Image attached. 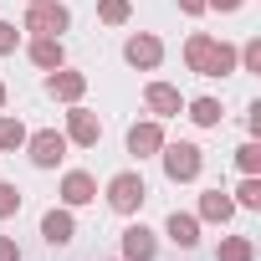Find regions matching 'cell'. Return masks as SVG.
I'll list each match as a JSON object with an SVG mask.
<instances>
[{"label": "cell", "mask_w": 261, "mask_h": 261, "mask_svg": "<svg viewBox=\"0 0 261 261\" xmlns=\"http://www.w3.org/2000/svg\"><path fill=\"white\" fill-rule=\"evenodd\" d=\"M185 62H190V72H200V77H230V72H236V46H230V41H215V36H205V31H195V36L185 41Z\"/></svg>", "instance_id": "cell-1"}, {"label": "cell", "mask_w": 261, "mask_h": 261, "mask_svg": "<svg viewBox=\"0 0 261 261\" xmlns=\"http://www.w3.org/2000/svg\"><path fill=\"white\" fill-rule=\"evenodd\" d=\"M159 154H164V174H169L174 185H190V179H200V169H205V154H200L195 144H164Z\"/></svg>", "instance_id": "cell-2"}, {"label": "cell", "mask_w": 261, "mask_h": 261, "mask_svg": "<svg viewBox=\"0 0 261 261\" xmlns=\"http://www.w3.org/2000/svg\"><path fill=\"white\" fill-rule=\"evenodd\" d=\"M144 200H149V190H144V174L123 169V174H113V179H108V205H113L118 215H134Z\"/></svg>", "instance_id": "cell-3"}, {"label": "cell", "mask_w": 261, "mask_h": 261, "mask_svg": "<svg viewBox=\"0 0 261 261\" xmlns=\"http://www.w3.org/2000/svg\"><path fill=\"white\" fill-rule=\"evenodd\" d=\"M67 21H72V11L57 6V0H36L26 11V31H36V36H57V31H67Z\"/></svg>", "instance_id": "cell-4"}, {"label": "cell", "mask_w": 261, "mask_h": 261, "mask_svg": "<svg viewBox=\"0 0 261 261\" xmlns=\"http://www.w3.org/2000/svg\"><path fill=\"white\" fill-rule=\"evenodd\" d=\"M26 144H31V164L36 169H57L67 159V134H57V128H41V134H31Z\"/></svg>", "instance_id": "cell-5"}, {"label": "cell", "mask_w": 261, "mask_h": 261, "mask_svg": "<svg viewBox=\"0 0 261 261\" xmlns=\"http://www.w3.org/2000/svg\"><path fill=\"white\" fill-rule=\"evenodd\" d=\"M123 57H128V67H139V72H154V67L164 62V41L144 31V36H134V41L123 46Z\"/></svg>", "instance_id": "cell-6"}, {"label": "cell", "mask_w": 261, "mask_h": 261, "mask_svg": "<svg viewBox=\"0 0 261 261\" xmlns=\"http://www.w3.org/2000/svg\"><path fill=\"white\" fill-rule=\"evenodd\" d=\"M67 139H72V144H82V149H92V144L102 139V123H97V113H87V108H72V113H67Z\"/></svg>", "instance_id": "cell-7"}, {"label": "cell", "mask_w": 261, "mask_h": 261, "mask_svg": "<svg viewBox=\"0 0 261 261\" xmlns=\"http://www.w3.org/2000/svg\"><path fill=\"white\" fill-rule=\"evenodd\" d=\"M159 256V241L149 225H128L123 230V261H154Z\"/></svg>", "instance_id": "cell-8"}, {"label": "cell", "mask_w": 261, "mask_h": 261, "mask_svg": "<svg viewBox=\"0 0 261 261\" xmlns=\"http://www.w3.org/2000/svg\"><path fill=\"white\" fill-rule=\"evenodd\" d=\"M144 102H149V113H154V118H174V113L185 108L179 87H169V82H149V87H144Z\"/></svg>", "instance_id": "cell-9"}, {"label": "cell", "mask_w": 261, "mask_h": 261, "mask_svg": "<svg viewBox=\"0 0 261 261\" xmlns=\"http://www.w3.org/2000/svg\"><path fill=\"white\" fill-rule=\"evenodd\" d=\"M164 149V128H159V118L154 123H134V128H128V154H159Z\"/></svg>", "instance_id": "cell-10"}, {"label": "cell", "mask_w": 261, "mask_h": 261, "mask_svg": "<svg viewBox=\"0 0 261 261\" xmlns=\"http://www.w3.org/2000/svg\"><path fill=\"white\" fill-rule=\"evenodd\" d=\"M31 62H36L41 72H57V67L67 62V51H62V36H36V41H31Z\"/></svg>", "instance_id": "cell-11"}, {"label": "cell", "mask_w": 261, "mask_h": 261, "mask_svg": "<svg viewBox=\"0 0 261 261\" xmlns=\"http://www.w3.org/2000/svg\"><path fill=\"white\" fill-rule=\"evenodd\" d=\"M41 236H46V246H67V241L77 236V225H72L67 210H46V215H41Z\"/></svg>", "instance_id": "cell-12"}, {"label": "cell", "mask_w": 261, "mask_h": 261, "mask_svg": "<svg viewBox=\"0 0 261 261\" xmlns=\"http://www.w3.org/2000/svg\"><path fill=\"white\" fill-rule=\"evenodd\" d=\"M164 230H169V241H174L179 251H195V246H200V220H195V215H179V210H174Z\"/></svg>", "instance_id": "cell-13"}, {"label": "cell", "mask_w": 261, "mask_h": 261, "mask_svg": "<svg viewBox=\"0 0 261 261\" xmlns=\"http://www.w3.org/2000/svg\"><path fill=\"white\" fill-rule=\"evenodd\" d=\"M62 200H67V205H87V200H97V185H92V174L72 169V174L62 179Z\"/></svg>", "instance_id": "cell-14"}, {"label": "cell", "mask_w": 261, "mask_h": 261, "mask_svg": "<svg viewBox=\"0 0 261 261\" xmlns=\"http://www.w3.org/2000/svg\"><path fill=\"white\" fill-rule=\"evenodd\" d=\"M46 87H51V97H62V102H77V97H82V87H87V77H82V72H62V67H57Z\"/></svg>", "instance_id": "cell-15"}, {"label": "cell", "mask_w": 261, "mask_h": 261, "mask_svg": "<svg viewBox=\"0 0 261 261\" xmlns=\"http://www.w3.org/2000/svg\"><path fill=\"white\" fill-rule=\"evenodd\" d=\"M200 215H205V220H220V225H225V220L236 215V200H230L225 190H205V195H200Z\"/></svg>", "instance_id": "cell-16"}, {"label": "cell", "mask_w": 261, "mask_h": 261, "mask_svg": "<svg viewBox=\"0 0 261 261\" xmlns=\"http://www.w3.org/2000/svg\"><path fill=\"white\" fill-rule=\"evenodd\" d=\"M220 261H256V246L246 236H225L220 241Z\"/></svg>", "instance_id": "cell-17"}, {"label": "cell", "mask_w": 261, "mask_h": 261, "mask_svg": "<svg viewBox=\"0 0 261 261\" xmlns=\"http://www.w3.org/2000/svg\"><path fill=\"white\" fill-rule=\"evenodd\" d=\"M190 118H195L200 128H215V123H220V102H215V97H195V102H190Z\"/></svg>", "instance_id": "cell-18"}, {"label": "cell", "mask_w": 261, "mask_h": 261, "mask_svg": "<svg viewBox=\"0 0 261 261\" xmlns=\"http://www.w3.org/2000/svg\"><path fill=\"white\" fill-rule=\"evenodd\" d=\"M97 16H102L108 26H123L128 16H134V6H128V0H97Z\"/></svg>", "instance_id": "cell-19"}, {"label": "cell", "mask_w": 261, "mask_h": 261, "mask_svg": "<svg viewBox=\"0 0 261 261\" xmlns=\"http://www.w3.org/2000/svg\"><path fill=\"white\" fill-rule=\"evenodd\" d=\"M21 144H26L21 118H0V149H21Z\"/></svg>", "instance_id": "cell-20"}, {"label": "cell", "mask_w": 261, "mask_h": 261, "mask_svg": "<svg viewBox=\"0 0 261 261\" xmlns=\"http://www.w3.org/2000/svg\"><path fill=\"white\" fill-rule=\"evenodd\" d=\"M236 62H241V67H246V72H261V41H256V36H251V41H246V46H241V51H236Z\"/></svg>", "instance_id": "cell-21"}, {"label": "cell", "mask_w": 261, "mask_h": 261, "mask_svg": "<svg viewBox=\"0 0 261 261\" xmlns=\"http://www.w3.org/2000/svg\"><path fill=\"white\" fill-rule=\"evenodd\" d=\"M236 205H241V210H261V185H256V179H246V185L236 190Z\"/></svg>", "instance_id": "cell-22"}, {"label": "cell", "mask_w": 261, "mask_h": 261, "mask_svg": "<svg viewBox=\"0 0 261 261\" xmlns=\"http://www.w3.org/2000/svg\"><path fill=\"white\" fill-rule=\"evenodd\" d=\"M236 164H241L246 174H256V169H261V149H256V144H241V149H236Z\"/></svg>", "instance_id": "cell-23"}, {"label": "cell", "mask_w": 261, "mask_h": 261, "mask_svg": "<svg viewBox=\"0 0 261 261\" xmlns=\"http://www.w3.org/2000/svg\"><path fill=\"white\" fill-rule=\"evenodd\" d=\"M16 210H21V190H16V185H0V220L16 215Z\"/></svg>", "instance_id": "cell-24"}, {"label": "cell", "mask_w": 261, "mask_h": 261, "mask_svg": "<svg viewBox=\"0 0 261 261\" xmlns=\"http://www.w3.org/2000/svg\"><path fill=\"white\" fill-rule=\"evenodd\" d=\"M16 41H21V31H16L11 21H0V57H11V51H16Z\"/></svg>", "instance_id": "cell-25"}, {"label": "cell", "mask_w": 261, "mask_h": 261, "mask_svg": "<svg viewBox=\"0 0 261 261\" xmlns=\"http://www.w3.org/2000/svg\"><path fill=\"white\" fill-rule=\"evenodd\" d=\"M0 261H21V246L11 236H0Z\"/></svg>", "instance_id": "cell-26"}, {"label": "cell", "mask_w": 261, "mask_h": 261, "mask_svg": "<svg viewBox=\"0 0 261 261\" xmlns=\"http://www.w3.org/2000/svg\"><path fill=\"white\" fill-rule=\"evenodd\" d=\"M205 6H215V11H241L246 0H205Z\"/></svg>", "instance_id": "cell-27"}, {"label": "cell", "mask_w": 261, "mask_h": 261, "mask_svg": "<svg viewBox=\"0 0 261 261\" xmlns=\"http://www.w3.org/2000/svg\"><path fill=\"white\" fill-rule=\"evenodd\" d=\"M179 11H185V16H200V11H205V0H179Z\"/></svg>", "instance_id": "cell-28"}, {"label": "cell", "mask_w": 261, "mask_h": 261, "mask_svg": "<svg viewBox=\"0 0 261 261\" xmlns=\"http://www.w3.org/2000/svg\"><path fill=\"white\" fill-rule=\"evenodd\" d=\"M0 108H6V82H0Z\"/></svg>", "instance_id": "cell-29"}, {"label": "cell", "mask_w": 261, "mask_h": 261, "mask_svg": "<svg viewBox=\"0 0 261 261\" xmlns=\"http://www.w3.org/2000/svg\"><path fill=\"white\" fill-rule=\"evenodd\" d=\"M26 6H36V0H26Z\"/></svg>", "instance_id": "cell-30"}]
</instances>
